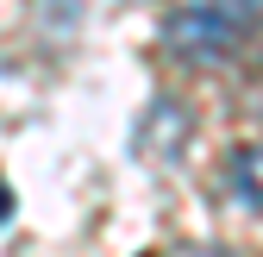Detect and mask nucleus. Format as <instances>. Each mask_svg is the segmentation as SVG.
Returning a JSON list of instances; mask_svg holds the SVG:
<instances>
[{"mask_svg": "<svg viewBox=\"0 0 263 257\" xmlns=\"http://www.w3.org/2000/svg\"><path fill=\"white\" fill-rule=\"evenodd\" d=\"M263 44V0H188L163 19V50L188 69L245 63Z\"/></svg>", "mask_w": 263, "mask_h": 257, "instance_id": "f257e3e1", "label": "nucleus"}, {"mask_svg": "<svg viewBox=\"0 0 263 257\" xmlns=\"http://www.w3.org/2000/svg\"><path fill=\"white\" fill-rule=\"evenodd\" d=\"M226 188H232L251 213H263V144L232 151V163H226Z\"/></svg>", "mask_w": 263, "mask_h": 257, "instance_id": "f03ea898", "label": "nucleus"}, {"mask_svg": "<svg viewBox=\"0 0 263 257\" xmlns=\"http://www.w3.org/2000/svg\"><path fill=\"white\" fill-rule=\"evenodd\" d=\"M176 257H232V251H219V245H188V251H176Z\"/></svg>", "mask_w": 263, "mask_h": 257, "instance_id": "7ed1b4c3", "label": "nucleus"}]
</instances>
